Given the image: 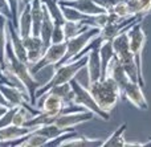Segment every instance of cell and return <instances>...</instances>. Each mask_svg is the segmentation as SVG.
Masks as SVG:
<instances>
[{
    "label": "cell",
    "instance_id": "obj_1",
    "mask_svg": "<svg viewBox=\"0 0 151 147\" xmlns=\"http://www.w3.org/2000/svg\"><path fill=\"white\" fill-rule=\"evenodd\" d=\"M86 62H88V53L80 56V57L73 61H69V62L55 66V73L50 77V80L45 82L44 85H40L39 89L36 90V101H39L52 87L70 82L73 78H76V76L83 68H86Z\"/></svg>",
    "mask_w": 151,
    "mask_h": 147
},
{
    "label": "cell",
    "instance_id": "obj_2",
    "mask_svg": "<svg viewBox=\"0 0 151 147\" xmlns=\"http://www.w3.org/2000/svg\"><path fill=\"white\" fill-rule=\"evenodd\" d=\"M88 89L97 105L107 113H110L117 106L119 98L122 97L117 82L111 77H105L96 82H89Z\"/></svg>",
    "mask_w": 151,
    "mask_h": 147
},
{
    "label": "cell",
    "instance_id": "obj_3",
    "mask_svg": "<svg viewBox=\"0 0 151 147\" xmlns=\"http://www.w3.org/2000/svg\"><path fill=\"white\" fill-rule=\"evenodd\" d=\"M98 34H99V28H97V27H89V28H86L85 31H82L81 33H78L77 36L72 37V39H68L66 40V53L63 60L60 61L58 65L78 58L81 53L88 48V45L90 44Z\"/></svg>",
    "mask_w": 151,
    "mask_h": 147
},
{
    "label": "cell",
    "instance_id": "obj_4",
    "mask_svg": "<svg viewBox=\"0 0 151 147\" xmlns=\"http://www.w3.org/2000/svg\"><path fill=\"white\" fill-rule=\"evenodd\" d=\"M70 85H72L73 92H74V100H73L74 105L81 106V108H83L85 110L91 111L97 118L102 119V121H109L110 119V113L102 110V109L97 105V102L94 101L93 95H91V93L89 92L88 87H85L81 82H78L76 78H73L70 81Z\"/></svg>",
    "mask_w": 151,
    "mask_h": 147
},
{
    "label": "cell",
    "instance_id": "obj_5",
    "mask_svg": "<svg viewBox=\"0 0 151 147\" xmlns=\"http://www.w3.org/2000/svg\"><path fill=\"white\" fill-rule=\"evenodd\" d=\"M129 40H130V50L134 54L137 68H138V82L142 87L145 86V78L142 73V52L146 44V33L142 27V21L135 23L129 28Z\"/></svg>",
    "mask_w": 151,
    "mask_h": 147
},
{
    "label": "cell",
    "instance_id": "obj_6",
    "mask_svg": "<svg viewBox=\"0 0 151 147\" xmlns=\"http://www.w3.org/2000/svg\"><path fill=\"white\" fill-rule=\"evenodd\" d=\"M66 53V41L61 42V44H50L49 47H47L42 57L39 60V62H36L35 65L29 66L31 73L36 74L40 70H42L47 66H56L60 64V61L64 58Z\"/></svg>",
    "mask_w": 151,
    "mask_h": 147
},
{
    "label": "cell",
    "instance_id": "obj_7",
    "mask_svg": "<svg viewBox=\"0 0 151 147\" xmlns=\"http://www.w3.org/2000/svg\"><path fill=\"white\" fill-rule=\"evenodd\" d=\"M99 44L98 36L88 45V62H86V70H88V81L96 82L102 78V65L101 58H99Z\"/></svg>",
    "mask_w": 151,
    "mask_h": 147
},
{
    "label": "cell",
    "instance_id": "obj_8",
    "mask_svg": "<svg viewBox=\"0 0 151 147\" xmlns=\"http://www.w3.org/2000/svg\"><path fill=\"white\" fill-rule=\"evenodd\" d=\"M37 127L39 126H16V125L0 127V146H15L19 141L35 131Z\"/></svg>",
    "mask_w": 151,
    "mask_h": 147
},
{
    "label": "cell",
    "instance_id": "obj_9",
    "mask_svg": "<svg viewBox=\"0 0 151 147\" xmlns=\"http://www.w3.org/2000/svg\"><path fill=\"white\" fill-rule=\"evenodd\" d=\"M94 114L89 110H78V111H70V113L60 114L55 119L53 123L57 125L61 129H74L76 126L81 123L89 122L94 118Z\"/></svg>",
    "mask_w": 151,
    "mask_h": 147
},
{
    "label": "cell",
    "instance_id": "obj_10",
    "mask_svg": "<svg viewBox=\"0 0 151 147\" xmlns=\"http://www.w3.org/2000/svg\"><path fill=\"white\" fill-rule=\"evenodd\" d=\"M0 92L3 93L4 98L7 100L9 108H20V106L31 105V101H29L27 93L15 85L0 81Z\"/></svg>",
    "mask_w": 151,
    "mask_h": 147
},
{
    "label": "cell",
    "instance_id": "obj_11",
    "mask_svg": "<svg viewBox=\"0 0 151 147\" xmlns=\"http://www.w3.org/2000/svg\"><path fill=\"white\" fill-rule=\"evenodd\" d=\"M23 42L27 49V61H28V65L32 66L36 62H39V60L42 57L45 49H47L41 37L31 34V36L23 37Z\"/></svg>",
    "mask_w": 151,
    "mask_h": 147
},
{
    "label": "cell",
    "instance_id": "obj_12",
    "mask_svg": "<svg viewBox=\"0 0 151 147\" xmlns=\"http://www.w3.org/2000/svg\"><path fill=\"white\" fill-rule=\"evenodd\" d=\"M122 95L131 105H134L137 109H139V110H147V109H149V102H147L146 97H145L142 86L138 82H134V81L129 82L127 86L123 90Z\"/></svg>",
    "mask_w": 151,
    "mask_h": 147
},
{
    "label": "cell",
    "instance_id": "obj_13",
    "mask_svg": "<svg viewBox=\"0 0 151 147\" xmlns=\"http://www.w3.org/2000/svg\"><path fill=\"white\" fill-rule=\"evenodd\" d=\"M105 77H111V78L117 82L118 87H119V90H121V94H123L125 87L127 86V84L130 82V78H129L122 62L118 60L117 56H114V58L110 61L109 66H107V69H106V73H105Z\"/></svg>",
    "mask_w": 151,
    "mask_h": 147
},
{
    "label": "cell",
    "instance_id": "obj_14",
    "mask_svg": "<svg viewBox=\"0 0 151 147\" xmlns=\"http://www.w3.org/2000/svg\"><path fill=\"white\" fill-rule=\"evenodd\" d=\"M58 3H60V4L69 5V7H73L86 16H93V15H98V13L106 12V11L99 7L94 0H58Z\"/></svg>",
    "mask_w": 151,
    "mask_h": 147
},
{
    "label": "cell",
    "instance_id": "obj_15",
    "mask_svg": "<svg viewBox=\"0 0 151 147\" xmlns=\"http://www.w3.org/2000/svg\"><path fill=\"white\" fill-rule=\"evenodd\" d=\"M17 31L21 37H27L32 34V16H31V4H27L21 8L17 19Z\"/></svg>",
    "mask_w": 151,
    "mask_h": 147
},
{
    "label": "cell",
    "instance_id": "obj_16",
    "mask_svg": "<svg viewBox=\"0 0 151 147\" xmlns=\"http://www.w3.org/2000/svg\"><path fill=\"white\" fill-rule=\"evenodd\" d=\"M31 16H32V34L40 36L42 19H44V5L41 0H32L31 3Z\"/></svg>",
    "mask_w": 151,
    "mask_h": 147
},
{
    "label": "cell",
    "instance_id": "obj_17",
    "mask_svg": "<svg viewBox=\"0 0 151 147\" xmlns=\"http://www.w3.org/2000/svg\"><path fill=\"white\" fill-rule=\"evenodd\" d=\"M102 138H88V137H76L66 138L65 141L60 143V146H72V147H99L104 145Z\"/></svg>",
    "mask_w": 151,
    "mask_h": 147
},
{
    "label": "cell",
    "instance_id": "obj_18",
    "mask_svg": "<svg viewBox=\"0 0 151 147\" xmlns=\"http://www.w3.org/2000/svg\"><path fill=\"white\" fill-rule=\"evenodd\" d=\"M44 5V4H42ZM55 28V21H53L52 16L49 15L48 9L44 7V19H42L41 29H40V37H41L42 42H44L45 48L50 45V37H52V32Z\"/></svg>",
    "mask_w": 151,
    "mask_h": 147
},
{
    "label": "cell",
    "instance_id": "obj_19",
    "mask_svg": "<svg viewBox=\"0 0 151 147\" xmlns=\"http://www.w3.org/2000/svg\"><path fill=\"white\" fill-rule=\"evenodd\" d=\"M98 50H99V58H101V65H102V78H104L110 61L114 58L115 52H114V49H113L111 41H102L101 44H99Z\"/></svg>",
    "mask_w": 151,
    "mask_h": 147
},
{
    "label": "cell",
    "instance_id": "obj_20",
    "mask_svg": "<svg viewBox=\"0 0 151 147\" xmlns=\"http://www.w3.org/2000/svg\"><path fill=\"white\" fill-rule=\"evenodd\" d=\"M49 139L45 135L40 134L37 130L32 131L31 134H28L25 138H23L21 141H19L15 146H20V147H41V146H47Z\"/></svg>",
    "mask_w": 151,
    "mask_h": 147
},
{
    "label": "cell",
    "instance_id": "obj_21",
    "mask_svg": "<svg viewBox=\"0 0 151 147\" xmlns=\"http://www.w3.org/2000/svg\"><path fill=\"white\" fill-rule=\"evenodd\" d=\"M126 127H127V123H122L118 126V129L110 135L109 138L104 141V145L102 147H125V131Z\"/></svg>",
    "mask_w": 151,
    "mask_h": 147
},
{
    "label": "cell",
    "instance_id": "obj_22",
    "mask_svg": "<svg viewBox=\"0 0 151 147\" xmlns=\"http://www.w3.org/2000/svg\"><path fill=\"white\" fill-rule=\"evenodd\" d=\"M48 92H50V93H53V94L58 95V97L64 101V103H65L66 106L74 105V103H73L74 92H73V87H72L70 82H68V84H63V85H58V86H55V87H52V89H49Z\"/></svg>",
    "mask_w": 151,
    "mask_h": 147
},
{
    "label": "cell",
    "instance_id": "obj_23",
    "mask_svg": "<svg viewBox=\"0 0 151 147\" xmlns=\"http://www.w3.org/2000/svg\"><path fill=\"white\" fill-rule=\"evenodd\" d=\"M113 49L115 52V56H119L122 53H126L130 50V40H129V29L121 32L117 37L111 40Z\"/></svg>",
    "mask_w": 151,
    "mask_h": 147
},
{
    "label": "cell",
    "instance_id": "obj_24",
    "mask_svg": "<svg viewBox=\"0 0 151 147\" xmlns=\"http://www.w3.org/2000/svg\"><path fill=\"white\" fill-rule=\"evenodd\" d=\"M44 7L48 9L49 15L52 16L53 21L56 24H64L65 23V19L63 15V9H61V5L58 3V0H41Z\"/></svg>",
    "mask_w": 151,
    "mask_h": 147
},
{
    "label": "cell",
    "instance_id": "obj_25",
    "mask_svg": "<svg viewBox=\"0 0 151 147\" xmlns=\"http://www.w3.org/2000/svg\"><path fill=\"white\" fill-rule=\"evenodd\" d=\"M7 21H8L7 17L0 15V62H1V65H4L5 50H7V45H8Z\"/></svg>",
    "mask_w": 151,
    "mask_h": 147
},
{
    "label": "cell",
    "instance_id": "obj_26",
    "mask_svg": "<svg viewBox=\"0 0 151 147\" xmlns=\"http://www.w3.org/2000/svg\"><path fill=\"white\" fill-rule=\"evenodd\" d=\"M64 32H65V37L66 40L72 39V37L77 36L78 33H81L82 31H85L86 28H89V25L83 24L82 21H69L65 20V23L63 24Z\"/></svg>",
    "mask_w": 151,
    "mask_h": 147
},
{
    "label": "cell",
    "instance_id": "obj_27",
    "mask_svg": "<svg viewBox=\"0 0 151 147\" xmlns=\"http://www.w3.org/2000/svg\"><path fill=\"white\" fill-rule=\"evenodd\" d=\"M61 5V9H63V15H64V19L65 20H69V21H82L85 20L88 16L81 13L80 11H77L76 8L73 7H69V5H65V4H60Z\"/></svg>",
    "mask_w": 151,
    "mask_h": 147
},
{
    "label": "cell",
    "instance_id": "obj_28",
    "mask_svg": "<svg viewBox=\"0 0 151 147\" xmlns=\"http://www.w3.org/2000/svg\"><path fill=\"white\" fill-rule=\"evenodd\" d=\"M110 12L115 13V15L119 16L121 19H127V17H130V16H133L130 12V8H129L127 3H126V0H119V1L113 7V9L110 11Z\"/></svg>",
    "mask_w": 151,
    "mask_h": 147
},
{
    "label": "cell",
    "instance_id": "obj_29",
    "mask_svg": "<svg viewBox=\"0 0 151 147\" xmlns=\"http://www.w3.org/2000/svg\"><path fill=\"white\" fill-rule=\"evenodd\" d=\"M65 41H66V37L63 28V24L55 23V28H53L52 37H50V44H61V42H65Z\"/></svg>",
    "mask_w": 151,
    "mask_h": 147
},
{
    "label": "cell",
    "instance_id": "obj_30",
    "mask_svg": "<svg viewBox=\"0 0 151 147\" xmlns=\"http://www.w3.org/2000/svg\"><path fill=\"white\" fill-rule=\"evenodd\" d=\"M8 5L11 9V15H12V21L16 27H17V19H19V13H20V0H7Z\"/></svg>",
    "mask_w": 151,
    "mask_h": 147
},
{
    "label": "cell",
    "instance_id": "obj_31",
    "mask_svg": "<svg viewBox=\"0 0 151 147\" xmlns=\"http://www.w3.org/2000/svg\"><path fill=\"white\" fill-rule=\"evenodd\" d=\"M17 108H8L7 111L0 117V127H5V126H9L12 125L13 121V115H15V111Z\"/></svg>",
    "mask_w": 151,
    "mask_h": 147
},
{
    "label": "cell",
    "instance_id": "obj_32",
    "mask_svg": "<svg viewBox=\"0 0 151 147\" xmlns=\"http://www.w3.org/2000/svg\"><path fill=\"white\" fill-rule=\"evenodd\" d=\"M94 1H96L101 8H104L106 12H110V11L113 9V7H114L119 0H94Z\"/></svg>",
    "mask_w": 151,
    "mask_h": 147
},
{
    "label": "cell",
    "instance_id": "obj_33",
    "mask_svg": "<svg viewBox=\"0 0 151 147\" xmlns=\"http://www.w3.org/2000/svg\"><path fill=\"white\" fill-rule=\"evenodd\" d=\"M0 13L8 20H12V15H11V9L7 0H0Z\"/></svg>",
    "mask_w": 151,
    "mask_h": 147
},
{
    "label": "cell",
    "instance_id": "obj_34",
    "mask_svg": "<svg viewBox=\"0 0 151 147\" xmlns=\"http://www.w3.org/2000/svg\"><path fill=\"white\" fill-rule=\"evenodd\" d=\"M0 106H5V108H9V105H8L7 100L4 98V95H3L1 92H0Z\"/></svg>",
    "mask_w": 151,
    "mask_h": 147
},
{
    "label": "cell",
    "instance_id": "obj_35",
    "mask_svg": "<svg viewBox=\"0 0 151 147\" xmlns=\"http://www.w3.org/2000/svg\"><path fill=\"white\" fill-rule=\"evenodd\" d=\"M0 81L7 82V78H5V74H4V70H3V65H1V62H0Z\"/></svg>",
    "mask_w": 151,
    "mask_h": 147
},
{
    "label": "cell",
    "instance_id": "obj_36",
    "mask_svg": "<svg viewBox=\"0 0 151 147\" xmlns=\"http://www.w3.org/2000/svg\"><path fill=\"white\" fill-rule=\"evenodd\" d=\"M7 109H8V108H5V106H0V117H1L3 114L7 111Z\"/></svg>",
    "mask_w": 151,
    "mask_h": 147
},
{
    "label": "cell",
    "instance_id": "obj_37",
    "mask_svg": "<svg viewBox=\"0 0 151 147\" xmlns=\"http://www.w3.org/2000/svg\"><path fill=\"white\" fill-rule=\"evenodd\" d=\"M20 3H21V5H27V4H31L32 3V0H20Z\"/></svg>",
    "mask_w": 151,
    "mask_h": 147
},
{
    "label": "cell",
    "instance_id": "obj_38",
    "mask_svg": "<svg viewBox=\"0 0 151 147\" xmlns=\"http://www.w3.org/2000/svg\"><path fill=\"white\" fill-rule=\"evenodd\" d=\"M0 15H1V13H0Z\"/></svg>",
    "mask_w": 151,
    "mask_h": 147
}]
</instances>
